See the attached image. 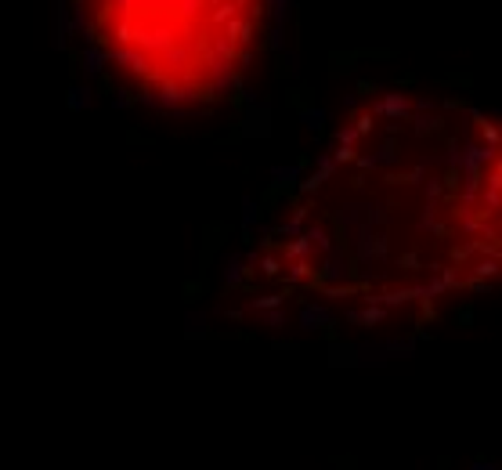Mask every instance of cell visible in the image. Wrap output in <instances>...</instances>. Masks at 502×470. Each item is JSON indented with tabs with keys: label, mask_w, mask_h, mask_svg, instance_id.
<instances>
[{
	"label": "cell",
	"mask_w": 502,
	"mask_h": 470,
	"mask_svg": "<svg viewBox=\"0 0 502 470\" xmlns=\"http://www.w3.org/2000/svg\"><path fill=\"white\" fill-rule=\"evenodd\" d=\"M253 0H98V40L119 69L170 102L231 87L257 36Z\"/></svg>",
	"instance_id": "2"
},
{
	"label": "cell",
	"mask_w": 502,
	"mask_h": 470,
	"mask_svg": "<svg viewBox=\"0 0 502 470\" xmlns=\"http://www.w3.org/2000/svg\"><path fill=\"white\" fill-rule=\"evenodd\" d=\"M499 261V134L459 105L394 102L340 138L285 239V271L351 307L430 304Z\"/></svg>",
	"instance_id": "1"
}]
</instances>
